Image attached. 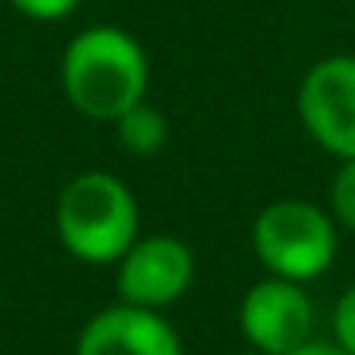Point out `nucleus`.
I'll return each mask as SVG.
<instances>
[{"label":"nucleus","instance_id":"f257e3e1","mask_svg":"<svg viewBox=\"0 0 355 355\" xmlns=\"http://www.w3.org/2000/svg\"><path fill=\"white\" fill-rule=\"evenodd\" d=\"M62 88L80 115L115 123L146 100L149 58L123 27H88L62 54Z\"/></svg>","mask_w":355,"mask_h":355},{"label":"nucleus","instance_id":"f03ea898","mask_svg":"<svg viewBox=\"0 0 355 355\" xmlns=\"http://www.w3.org/2000/svg\"><path fill=\"white\" fill-rule=\"evenodd\" d=\"M58 237L85 263L123 260L138 241V199L111 172H80L58 199Z\"/></svg>","mask_w":355,"mask_h":355},{"label":"nucleus","instance_id":"7ed1b4c3","mask_svg":"<svg viewBox=\"0 0 355 355\" xmlns=\"http://www.w3.org/2000/svg\"><path fill=\"white\" fill-rule=\"evenodd\" d=\"M340 248V225L329 210L309 199H279L256 214L252 252L268 268V275L309 283L332 268Z\"/></svg>","mask_w":355,"mask_h":355},{"label":"nucleus","instance_id":"20e7f679","mask_svg":"<svg viewBox=\"0 0 355 355\" xmlns=\"http://www.w3.org/2000/svg\"><path fill=\"white\" fill-rule=\"evenodd\" d=\"M306 134L336 161H355V54H329L306 69L294 96Z\"/></svg>","mask_w":355,"mask_h":355},{"label":"nucleus","instance_id":"39448f33","mask_svg":"<svg viewBox=\"0 0 355 355\" xmlns=\"http://www.w3.org/2000/svg\"><path fill=\"white\" fill-rule=\"evenodd\" d=\"M313 298L306 283L268 275L252 283L241 298V332L248 347L263 355H291L306 340H313Z\"/></svg>","mask_w":355,"mask_h":355},{"label":"nucleus","instance_id":"423d86ee","mask_svg":"<svg viewBox=\"0 0 355 355\" xmlns=\"http://www.w3.org/2000/svg\"><path fill=\"white\" fill-rule=\"evenodd\" d=\"M195 256L180 237L153 233L138 237L119 260V294L130 306L164 309L191 286Z\"/></svg>","mask_w":355,"mask_h":355},{"label":"nucleus","instance_id":"0eeeda50","mask_svg":"<svg viewBox=\"0 0 355 355\" xmlns=\"http://www.w3.org/2000/svg\"><path fill=\"white\" fill-rule=\"evenodd\" d=\"M77 355H184V347L161 309L119 302L80 329Z\"/></svg>","mask_w":355,"mask_h":355},{"label":"nucleus","instance_id":"6e6552de","mask_svg":"<svg viewBox=\"0 0 355 355\" xmlns=\"http://www.w3.org/2000/svg\"><path fill=\"white\" fill-rule=\"evenodd\" d=\"M115 130H119V141H123L126 153L134 157H153L164 149L168 141V119L153 107V103H134L123 119H115Z\"/></svg>","mask_w":355,"mask_h":355},{"label":"nucleus","instance_id":"1a4fd4ad","mask_svg":"<svg viewBox=\"0 0 355 355\" xmlns=\"http://www.w3.org/2000/svg\"><path fill=\"white\" fill-rule=\"evenodd\" d=\"M329 214L340 230L355 233V161H340L329 184Z\"/></svg>","mask_w":355,"mask_h":355},{"label":"nucleus","instance_id":"9d476101","mask_svg":"<svg viewBox=\"0 0 355 355\" xmlns=\"http://www.w3.org/2000/svg\"><path fill=\"white\" fill-rule=\"evenodd\" d=\"M332 340L344 347L347 355H355V283L332 306Z\"/></svg>","mask_w":355,"mask_h":355},{"label":"nucleus","instance_id":"9b49d317","mask_svg":"<svg viewBox=\"0 0 355 355\" xmlns=\"http://www.w3.org/2000/svg\"><path fill=\"white\" fill-rule=\"evenodd\" d=\"M80 0H12V8L27 19H39V24H54V19H65Z\"/></svg>","mask_w":355,"mask_h":355},{"label":"nucleus","instance_id":"f8f14e48","mask_svg":"<svg viewBox=\"0 0 355 355\" xmlns=\"http://www.w3.org/2000/svg\"><path fill=\"white\" fill-rule=\"evenodd\" d=\"M291 355H347L336 340H306L302 347H294Z\"/></svg>","mask_w":355,"mask_h":355},{"label":"nucleus","instance_id":"ddd939ff","mask_svg":"<svg viewBox=\"0 0 355 355\" xmlns=\"http://www.w3.org/2000/svg\"><path fill=\"white\" fill-rule=\"evenodd\" d=\"M248 355H263V352H252V347H248Z\"/></svg>","mask_w":355,"mask_h":355}]
</instances>
